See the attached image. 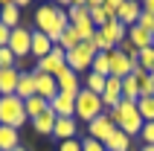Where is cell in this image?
<instances>
[{
  "label": "cell",
  "instance_id": "cell-1",
  "mask_svg": "<svg viewBox=\"0 0 154 151\" xmlns=\"http://www.w3.org/2000/svg\"><path fill=\"white\" fill-rule=\"evenodd\" d=\"M35 26H38V32H44L52 44H58L61 35H64V29L70 26L67 9L58 6V3H47V6H41L38 12H35Z\"/></svg>",
  "mask_w": 154,
  "mask_h": 151
},
{
  "label": "cell",
  "instance_id": "cell-2",
  "mask_svg": "<svg viewBox=\"0 0 154 151\" xmlns=\"http://www.w3.org/2000/svg\"><path fill=\"white\" fill-rule=\"evenodd\" d=\"M108 116H111L113 125L119 128L122 134H128L131 140L140 137V131H143V125H146V119L140 116V110H137V102H125V99H122L113 110H108Z\"/></svg>",
  "mask_w": 154,
  "mask_h": 151
},
{
  "label": "cell",
  "instance_id": "cell-3",
  "mask_svg": "<svg viewBox=\"0 0 154 151\" xmlns=\"http://www.w3.org/2000/svg\"><path fill=\"white\" fill-rule=\"evenodd\" d=\"M29 122L26 116V108H23V99L17 96H0V125H9V128H20Z\"/></svg>",
  "mask_w": 154,
  "mask_h": 151
},
{
  "label": "cell",
  "instance_id": "cell-4",
  "mask_svg": "<svg viewBox=\"0 0 154 151\" xmlns=\"http://www.w3.org/2000/svg\"><path fill=\"white\" fill-rule=\"evenodd\" d=\"M105 113V105H102V96H96L90 93L87 87H82L76 96V119H85L87 125L93 122L96 116H102Z\"/></svg>",
  "mask_w": 154,
  "mask_h": 151
},
{
  "label": "cell",
  "instance_id": "cell-5",
  "mask_svg": "<svg viewBox=\"0 0 154 151\" xmlns=\"http://www.w3.org/2000/svg\"><path fill=\"white\" fill-rule=\"evenodd\" d=\"M96 55H99L96 44H93V41H82L76 50L67 52V67L73 70V73H85V70L90 73V64H93Z\"/></svg>",
  "mask_w": 154,
  "mask_h": 151
},
{
  "label": "cell",
  "instance_id": "cell-6",
  "mask_svg": "<svg viewBox=\"0 0 154 151\" xmlns=\"http://www.w3.org/2000/svg\"><path fill=\"white\" fill-rule=\"evenodd\" d=\"M9 50L15 52L17 61H23L26 55H32V29L29 26H17L9 35Z\"/></svg>",
  "mask_w": 154,
  "mask_h": 151
},
{
  "label": "cell",
  "instance_id": "cell-7",
  "mask_svg": "<svg viewBox=\"0 0 154 151\" xmlns=\"http://www.w3.org/2000/svg\"><path fill=\"white\" fill-rule=\"evenodd\" d=\"M64 67H67V52H64L58 44H55L50 55H44V58L35 64V73H44V76H58Z\"/></svg>",
  "mask_w": 154,
  "mask_h": 151
},
{
  "label": "cell",
  "instance_id": "cell-8",
  "mask_svg": "<svg viewBox=\"0 0 154 151\" xmlns=\"http://www.w3.org/2000/svg\"><path fill=\"white\" fill-rule=\"evenodd\" d=\"M76 96H79V93H76ZM76 96H73V93H61V90H58V96L50 102V110H52L58 119L76 116Z\"/></svg>",
  "mask_w": 154,
  "mask_h": 151
},
{
  "label": "cell",
  "instance_id": "cell-9",
  "mask_svg": "<svg viewBox=\"0 0 154 151\" xmlns=\"http://www.w3.org/2000/svg\"><path fill=\"white\" fill-rule=\"evenodd\" d=\"M116 131V125H113V119L108 116V113H102V116H96L90 125H87V137L90 140H99V143H105L108 137Z\"/></svg>",
  "mask_w": 154,
  "mask_h": 151
},
{
  "label": "cell",
  "instance_id": "cell-10",
  "mask_svg": "<svg viewBox=\"0 0 154 151\" xmlns=\"http://www.w3.org/2000/svg\"><path fill=\"white\" fill-rule=\"evenodd\" d=\"M35 73V70H32ZM35 96H41V99L52 102L58 96V82H55V76H44V73H35Z\"/></svg>",
  "mask_w": 154,
  "mask_h": 151
},
{
  "label": "cell",
  "instance_id": "cell-11",
  "mask_svg": "<svg viewBox=\"0 0 154 151\" xmlns=\"http://www.w3.org/2000/svg\"><path fill=\"white\" fill-rule=\"evenodd\" d=\"M20 64H23V61H20ZM20 64H17V67H0V96H15L17 93Z\"/></svg>",
  "mask_w": 154,
  "mask_h": 151
},
{
  "label": "cell",
  "instance_id": "cell-12",
  "mask_svg": "<svg viewBox=\"0 0 154 151\" xmlns=\"http://www.w3.org/2000/svg\"><path fill=\"white\" fill-rule=\"evenodd\" d=\"M119 102H122V79H113L111 76V79L105 82V90H102V105L108 110H113Z\"/></svg>",
  "mask_w": 154,
  "mask_h": 151
},
{
  "label": "cell",
  "instance_id": "cell-13",
  "mask_svg": "<svg viewBox=\"0 0 154 151\" xmlns=\"http://www.w3.org/2000/svg\"><path fill=\"white\" fill-rule=\"evenodd\" d=\"M140 15H143V3L122 0V3H119V15H116V20H119V23L128 29V26H134V23L140 20Z\"/></svg>",
  "mask_w": 154,
  "mask_h": 151
},
{
  "label": "cell",
  "instance_id": "cell-14",
  "mask_svg": "<svg viewBox=\"0 0 154 151\" xmlns=\"http://www.w3.org/2000/svg\"><path fill=\"white\" fill-rule=\"evenodd\" d=\"M111 55V76L113 79H125V76H131V58L125 55L122 50H113V52H108Z\"/></svg>",
  "mask_w": 154,
  "mask_h": 151
},
{
  "label": "cell",
  "instance_id": "cell-15",
  "mask_svg": "<svg viewBox=\"0 0 154 151\" xmlns=\"http://www.w3.org/2000/svg\"><path fill=\"white\" fill-rule=\"evenodd\" d=\"M76 131H79V122H76V116H67V119H55L52 137H55L58 143H67V140H76Z\"/></svg>",
  "mask_w": 154,
  "mask_h": 151
},
{
  "label": "cell",
  "instance_id": "cell-16",
  "mask_svg": "<svg viewBox=\"0 0 154 151\" xmlns=\"http://www.w3.org/2000/svg\"><path fill=\"white\" fill-rule=\"evenodd\" d=\"M55 82H58V90L61 93H73L76 96L79 90H82V84H79V73H73L70 67H64L58 76H55Z\"/></svg>",
  "mask_w": 154,
  "mask_h": 151
},
{
  "label": "cell",
  "instance_id": "cell-17",
  "mask_svg": "<svg viewBox=\"0 0 154 151\" xmlns=\"http://www.w3.org/2000/svg\"><path fill=\"white\" fill-rule=\"evenodd\" d=\"M0 23L9 26V29H17V26H20V6H17V0H9V3H3Z\"/></svg>",
  "mask_w": 154,
  "mask_h": 151
},
{
  "label": "cell",
  "instance_id": "cell-18",
  "mask_svg": "<svg viewBox=\"0 0 154 151\" xmlns=\"http://www.w3.org/2000/svg\"><path fill=\"white\" fill-rule=\"evenodd\" d=\"M125 38H128L131 44H134V47H137V50H148V47H151L154 44V35L151 32H146V29H143V26H128V35H125Z\"/></svg>",
  "mask_w": 154,
  "mask_h": 151
},
{
  "label": "cell",
  "instance_id": "cell-19",
  "mask_svg": "<svg viewBox=\"0 0 154 151\" xmlns=\"http://www.w3.org/2000/svg\"><path fill=\"white\" fill-rule=\"evenodd\" d=\"M52 47H55V44H52V41H50V38H47L44 32L32 29V55H35L38 61H41L44 55H50V52H52Z\"/></svg>",
  "mask_w": 154,
  "mask_h": 151
},
{
  "label": "cell",
  "instance_id": "cell-20",
  "mask_svg": "<svg viewBox=\"0 0 154 151\" xmlns=\"http://www.w3.org/2000/svg\"><path fill=\"white\" fill-rule=\"evenodd\" d=\"M17 99H32L35 96V73L32 70H26V73H20V79H17Z\"/></svg>",
  "mask_w": 154,
  "mask_h": 151
},
{
  "label": "cell",
  "instance_id": "cell-21",
  "mask_svg": "<svg viewBox=\"0 0 154 151\" xmlns=\"http://www.w3.org/2000/svg\"><path fill=\"white\" fill-rule=\"evenodd\" d=\"M20 145V131L9 125H0V151H15Z\"/></svg>",
  "mask_w": 154,
  "mask_h": 151
},
{
  "label": "cell",
  "instance_id": "cell-22",
  "mask_svg": "<svg viewBox=\"0 0 154 151\" xmlns=\"http://www.w3.org/2000/svg\"><path fill=\"white\" fill-rule=\"evenodd\" d=\"M55 113L52 110H44L38 119H32V128H35V134H41V137H52V128H55Z\"/></svg>",
  "mask_w": 154,
  "mask_h": 151
},
{
  "label": "cell",
  "instance_id": "cell-23",
  "mask_svg": "<svg viewBox=\"0 0 154 151\" xmlns=\"http://www.w3.org/2000/svg\"><path fill=\"white\" fill-rule=\"evenodd\" d=\"M105 148H108V151H131V137L122 134L119 128H116V131L105 140Z\"/></svg>",
  "mask_w": 154,
  "mask_h": 151
},
{
  "label": "cell",
  "instance_id": "cell-24",
  "mask_svg": "<svg viewBox=\"0 0 154 151\" xmlns=\"http://www.w3.org/2000/svg\"><path fill=\"white\" fill-rule=\"evenodd\" d=\"M23 108H26V116H29V122H32V119L41 116L44 110H50V102L41 99V96H32V99H26V102H23Z\"/></svg>",
  "mask_w": 154,
  "mask_h": 151
},
{
  "label": "cell",
  "instance_id": "cell-25",
  "mask_svg": "<svg viewBox=\"0 0 154 151\" xmlns=\"http://www.w3.org/2000/svg\"><path fill=\"white\" fill-rule=\"evenodd\" d=\"M70 26L76 29L79 41H93V38H96V32H99V29L93 26V20H90V17H87V20H79V23H70Z\"/></svg>",
  "mask_w": 154,
  "mask_h": 151
},
{
  "label": "cell",
  "instance_id": "cell-26",
  "mask_svg": "<svg viewBox=\"0 0 154 151\" xmlns=\"http://www.w3.org/2000/svg\"><path fill=\"white\" fill-rule=\"evenodd\" d=\"M90 73L111 79V55H108V52H99V55L93 58V64H90Z\"/></svg>",
  "mask_w": 154,
  "mask_h": 151
},
{
  "label": "cell",
  "instance_id": "cell-27",
  "mask_svg": "<svg viewBox=\"0 0 154 151\" xmlns=\"http://www.w3.org/2000/svg\"><path fill=\"white\" fill-rule=\"evenodd\" d=\"M122 99L125 102H140V84L134 76H125L122 79Z\"/></svg>",
  "mask_w": 154,
  "mask_h": 151
},
{
  "label": "cell",
  "instance_id": "cell-28",
  "mask_svg": "<svg viewBox=\"0 0 154 151\" xmlns=\"http://www.w3.org/2000/svg\"><path fill=\"white\" fill-rule=\"evenodd\" d=\"M79 44H82V41H79L76 29H73V26H67V29H64V35H61V41H58V47H61L64 52H70V50H76Z\"/></svg>",
  "mask_w": 154,
  "mask_h": 151
},
{
  "label": "cell",
  "instance_id": "cell-29",
  "mask_svg": "<svg viewBox=\"0 0 154 151\" xmlns=\"http://www.w3.org/2000/svg\"><path fill=\"white\" fill-rule=\"evenodd\" d=\"M137 110H140V116L146 119V122H154V96H143L137 102Z\"/></svg>",
  "mask_w": 154,
  "mask_h": 151
},
{
  "label": "cell",
  "instance_id": "cell-30",
  "mask_svg": "<svg viewBox=\"0 0 154 151\" xmlns=\"http://www.w3.org/2000/svg\"><path fill=\"white\" fill-rule=\"evenodd\" d=\"M105 82H108V79H105V76H96V73H87V90L90 93H96V96H102V90H105Z\"/></svg>",
  "mask_w": 154,
  "mask_h": 151
},
{
  "label": "cell",
  "instance_id": "cell-31",
  "mask_svg": "<svg viewBox=\"0 0 154 151\" xmlns=\"http://www.w3.org/2000/svg\"><path fill=\"white\" fill-rule=\"evenodd\" d=\"M140 67L146 70V73H154V47H148V50H140Z\"/></svg>",
  "mask_w": 154,
  "mask_h": 151
},
{
  "label": "cell",
  "instance_id": "cell-32",
  "mask_svg": "<svg viewBox=\"0 0 154 151\" xmlns=\"http://www.w3.org/2000/svg\"><path fill=\"white\" fill-rule=\"evenodd\" d=\"M20 61L15 58V52L9 50V47H0V67H17Z\"/></svg>",
  "mask_w": 154,
  "mask_h": 151
},
{
  "label": "cell",
  "instance_id": "cell-33",
  "mask_svg": "<svg viewBox=\"0 0 154 151\" xmlns=\"http://www.w3.org/2000/svg\"><path fill=\"white\" fill-rule=\"evenodd\" d=\"M140 140H143V145H154V122H146V125H143Z\"/></svg>",
  "mask_w": 154,
  "mask_h": 151
},
{
  "label": "cell",
  "instance_id": "cell-34",
  "mask_svg": "<svg viewBox=\"0 0 154 151\" xmlns=\"http://www.w3.org/2000/svg\"><path fill=\"white\" fill-rule=\"evenodd\" d=\"M82 151H108V148H105V143H99V140L85 137V140H82Z\"/></svg>",
  "mask_w": 154,
  "mask_h": 151
},
{
  "label": "cell",
  "instance_id": "cell-35",
  "mask_svg": "<svg viewBox=\"0 0 154 151\" xmlns=\"http://www.w3.org/2000/svg\"><path fill=\"white\" fill-rule=\"evenodd\" d=\"M137 26H143L146 32H154V15L143 12V15H140V20H137Z\"/></svg>",
  "mask_w": 154,
  "mask_h": 151
},
{
  "label": "cell",
  "instance_id": "cell-36",
  "mask_svg": "<svg viewBox=\"0 0 154 151\" xmlns=\"http://www.w3.org/2000/svg\"><path fill=\"white\" fill-rule=\"evenodd\" d=\"M58 151H82V140H67V143H58Z\"/></svg>",
  "mask_w": 154,
  "mask_h": 151
},
{
  "label": "cell",
  "instance_id": "cell-37",
  "mask_svg": "<svg viewBox=\"0 0 154 151\" xmlns=\"http://www.w3.org/2000/svg\"><path fill=\"white\" fill-rule=\"evenodd\" d=\"M9 35H12V29L0 23V47H9Z\"/></svg>",
  "mask_w": 154,
  "mask_h": 151
},
{
  "label": "cell",
  "instance_id": "cell-38",
  "mask_svg": "<svg viewBox=\"0 0 154 151\" xmlns=\"http://www.w3.org/2000/svg\"><path fill=\"white\" fill-rule=\"evenodd\" d=\"M143 12H148V15H154V0H146V3H143Z\"/></svg>",
  "mask_w": 154,
  "mask_h": 151
},
{
  "label": "cell",
  "instance_id": "cell-39",
  "mask_svg": "<svg viewBox=\"0 0 154 151\" xmlns=\"http://www.w3.org/2000/svg\"><path fill=\"white\" fill-rule=\"evenodd\" d=\"M140 151H154V145H143V148H140Z\"/></svg>",
  "mask_w": 154,
  "mask_h": 151
},
{
  "label": "cell",
  "instance_id": "cell-40",
  "mask_svg": "<svg viewBox=\"0 0 154 151\" xmlns=\"http://www.w3.org/2000/svg\"><path fill=\"white\" fill-rule=\"evenodd\" d=\"M15 151H26V148H23V145H17V148H15Z\"/></svg>",
  "mask_w": 154,
  "mask_h": 151
},
{
  "label": "cell",
  "instance_id": "cell-41",
  "mask_svg": "<svg viewBox=\"0 0 154 151\" xmlns=\"http://www.w3.org/2000/svg\"><path fill=\"white\" fill-rule=\"evenodd\" d=\"M0 12H3V3H0Z\"/></svg>",
  "mask_w": 154,
  "mask_h": 151
},
{
  "label": "cell",
  "instance_id": "cell-42",
  "mask_svg": "<svg viewBox=\"0 0 154 151\" xmlns=\"http://www.w3.org/2000/svg\"><path fill=\"white\" fill-rule=\"evenodd\" d=\"M151 79H154V73H151Z\"/></svg>",
  "mask_w": 154,
  "mask_h": 151
},
{
  "label": "cell",
  "instance_id": "cell-43",
  "mask_svg": "<svg viewBox=\"0 0 154 151\" xmlns=\"http://www.w3.org/2000/svg\"><path fill=\"white\" fill-rule=\"evenodd\" d=\"M151 47H154V44H151Z\"/></svg>",
  "mask_w": 154,
  "mask_h": 151
},
{
  "label": "cell",
  "instance_id": "cell-44",
  "mask_svg": "<svg viewBox=\"0 0 154 151\" xmlns=\"http://www.w3.org/2000/svg\"><path fill=\"white\" fill-rule=\"evenodd\" d=\"M151 35H154V32H151Z\"/></svg>",
  "mask_w": 154,
  "mask_h": 151
}]
</instances>
